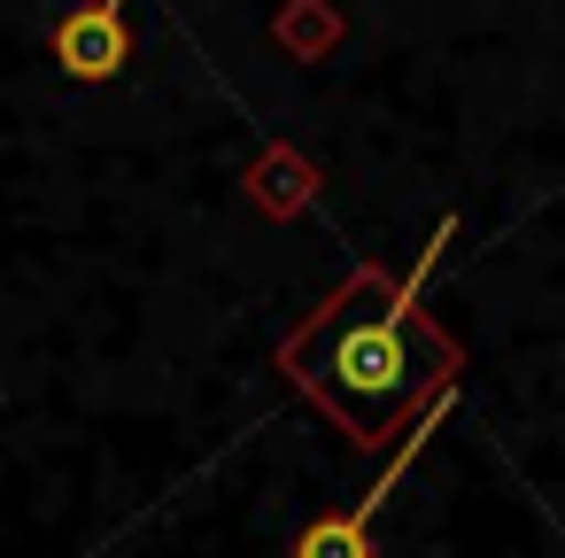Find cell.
<instances>
[{
  "label": "cell",
  "instance_id": "1",
  "mask_svg": "<svg viewBox=\"0 0 565 558\" xmlns=\"http://www.w3.org/2000/svg\"><path fill=\"white\" fill-rule=\"evenodd\" d=\"M449 218L434 225V241L418 249V264H411V280H403V295L380 310V318H341V326H326V357L302 372L341 419H349V434L356 442H387V427L403 419V403L426 388V372H418V357H411V310H418V287H426V272H434V256L449 249Z\"/></svg>",
  "mask_w": 565,
  "mask_h": 558
},
{
  "label": "cell",
  "instance_id": "3",
  "mask_svg": "<svg viewBox=\"0 0 565 558\" xmlns=\"http://www.w3.org/2000/svg\"><path fill=\"white\" fill-rule=\"evenodd\" d=\"M132 0H86L55 24V63L71 78H117L132 63V24H125Z\"/></svg>",
  "mask_w": 565,
  "mask_h": 558
},
{
  "label": "cell",
  "instance_id": "2",
  "mask_svg": "<svg viewBox=\"0 0 565 558\" xmlns=\"http://www.w3.org/2000/svg\"><path fill=\"white\" fill-rule=\"evenodd\" d=\"M449 403H457V380H441V388H434V403H426V411H418V419L403 427V450H395V457L380 465V481H372V488H364V496H356L349 512L318 519V527H310V535L295 543V558H372V519H380V504H387V496L403 488V473H411V465L426 457V442H434V427L449 419Z\"/></svg>",
  "mask_w": 565,
  "mask_h": 558
}]
</instances>
